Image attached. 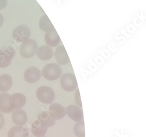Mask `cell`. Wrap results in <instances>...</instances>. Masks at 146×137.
<instances>
[{
    "instance_id": "4fadbf2b",
    "label": "cell",
    "mask_w": 146,
    "mask_h": 137,
    "mask_svg": "<svg viewBox=\"0 0 146 137\" xmlns=\"http://www.w3.org/2000/svg\"><path fill=\"white\" fill-rule=\"evenodd\" d=\"M31 131L36 137H43L46 135L47 128L43 125L39 119H37L32 124Z\"/></svg>"
},
{
    "instance_id": "484cf974",
    "label": "cell",
    "mask_w": 146,
    "mask_h": 137,
    "mask_svg": "<svg viewBox=\"0 0 146 137\" xmlns=\"http://www.w3.org/2000/svg\"><path fill=\"white\" fill-rule=\"evenodd\" d=\"M43 137H44V136H43Z\"/></svg>"
},
{
    "instance_id": "9c48e42d",
    "label": "cell",
    "mask_w": 146,
    "mask_h": 137,
    "mask_svg": "<svg viewBox=\"0 0 146 137\" xmlns=\"http://www.w3.org/2000/svg\"><path fill=\"white\" fill-rule=\"evenodd\" d=\"M65 110L66 113L72 120L78 122L83 119V111L81 108L78 106L73 105H69L65 109Z\"/></svg>"
},
{
    "instance_id": "7a4b0ae2",
    "label": "cell",
    "mask_w": 146,
    "mask_h": 137,
    "mask_svg": "<svg viewBox=\"0 0 146 137\" xmlns=\"http://www.w3.org/2000/svg\"><path fill=\"white\" fill-rule=\"evenodd\" d=\"M42 75L48 81H55L60 78L62 75V71L60 65L51 63L46 65L42 70Z\"/></svg>"
},
{
    "instance_id": "7402d4cb",
    "label": "cell",
    "mask_w": 146,
    "mask_h": 137,
    "mask_svg": "<svg viewBox=\"0 0 146 137\" xmlns=\"http://www.w3.org/2000/svg\"><path fill=\"white\" fill-rule=\"evenodd\" d=\"M75 100L76 102L77 105H78V107L80 108L82 107V103L81 101V98H80V92L79 90L78 89L76 93V96H75Z\"/></svg>"
},
{
    "instance_id": "3957f363",
    "label": "cell",
    "mask_w": 146,
    "mask_h": 137,
    "mask_svg": "<svg viewBox=\"0 0 146 137\" xmlns=\"http://www.w3.org/2000/svg\"><path fill=\"white\" fill-rule=\"evenodd\" d=\"M38 48V45L33 39H28L21 44L20 47V54L25 58H29L35 56Z\"/></svg>"
},
{
    "instance_id": "d4e9b609",
    "label": "cell",
    "mask_w": 146,
    "mask_h": 137,
    "mask_svg": "<svg viewBox=\"0 0 146 137\" xmlns=\"http://www.w3.org/2000/svg\"><path fill=\"white\" fill-rule=\"evenodd\" d=\"M4 21V17L1 14H0V28H1V26L3 25Z\"/></svg>"
},
{
    "instance_id": "52a82bcc",
    "label": "cell",
    "mask_w": 146,
    "mask_h": 137,
    "mask_svg": "<svg viewBox=\"0 0 146 137\" xmlns=\"http://www.w3.org/2000/svg\"><path fill=\"white\" fill-rule=\"evenodd\" d=\"M42 76V72L39 69L35 67H29L24 72L25 80L29 83H33L39 80Z\"/></svg>"
},
{
    "instance_id": "5b68a950",
    "label": "cell",
    "mask_w": 146,
    "mask_h": 137,
    "mask_svg": "<svg viewBox=\"0 0 146 137\" xmlns=\"http://www.w3.org/2000/svg\"><path fill=\"white\" fill-rule=\"evenodd\" d=\"M15 55V50L11 46L0 49V68H5L9 66Z\"/></svg>"
},
{
    "instance_id": "277c9868",
    "label": "cell",
    "mask_w": 146,
    "mask_h": 137,
    "mask_svg": "<svg viewBox=\"0 0 146 137\" xmlns=\"http://www.w3.org/2000/svg\"><path fill=\"white\" fill-rule=\"evenodd\" d=\"M60 84L62 88L67 92H73L77 88V82L74 74L66 73L60 77Z\"/></svg>"
},
{
    "instance_id": "d6986e66",
    "label": "cell",
    "mask_w": 146,
    "mask_h": 137,
    "mask_svg": "<svg viewBox=\"0 0 146 137\" xmlns=\"http://www.w3.org/2000/svg\"><path fill=\"white\" fill-rule=\"evenodd\" d=\"M38 119L47 128L53 126L56 121L52 118L48 111H43L40 113L38 116Z\"/></svg>"
},
{
    "instance_id": "44dd1931",
    "label": "cell",
    "mask_w": 146,
    "mask_h": 137,
    "mask_svg": "<svg viewBox=\"0 0 146 137\" xmlns=\"http://www.w3.org/2000/svg\"><path fill=\"white\" fill-rule=\"evenodd\" d=\"M74 132L78 137H85V127L84 121L81 120L75 124Z\"/></svg>"
},
{
    "instance_id": "ffe728a7",
    "label": "cell",
    "mask_w": 146,
    "mask_h": 137,
    "mask_svg": "<svg viewBox=\"0 0 146 137\" xmlns=\"http://www.w3.org/2000/svg\"><path fill=\"white\" fill-rule=\"evenodd\" d=\"M39 28L42 30L46 32L55 29L50 20L46 15H44L41 17L39 21Z\"/></svg>"
},
{
    "instance_id": "ac0fdd59",
    "label": "cell",
    "mask_w": 146,
    "mask_h": 137,
    "mask_svg": "<svg viewBox=\"0 0 146 137\" xmlns=\"http://www.w3.org/2000/svg\"><path fill=\"white\" fill-rule=\"evenodd\" d=\"M29 130L21 127H12L8 133V137H29Z\"/></svg>"
},
{
    "instance_id": "ba28073f",
    "label": "cell",
    "mask_w": 146,
    "mask_h": 137,
    "mask_svg": "<svg viewBox=\"0 0 146 137\" xmlns=\"http://www.w3.org/2000/svg\"><path fill=\"white\" fill-rule=\"evenodd\" d=\"M48 113L53 119L58 120L62 119L66 116L65 108L59 103H52L48 108Z\"/></svg>"
},
{
    "instance_id": "5bb4252c",
    "label": "cell",
    "mask_w": 146,
    "mask_h": 137,
    "mask_svg": "<svg viewBox=\"0 0 146 137\" xmlns=\"http://www.w3.org/2000/svg\"><path fill=\"white\" fill-rule=\"evenodd\" d=\"M10 95L7 93L0 94V111L4 113H9L14 109L9 103Z\"/></svg>"
},
{
    "instance_id": "8fae6325",
    "label": "cell",
    "mask_w": 146,
    "mask_h": 137,
    "mask_svg": "<svg viewBox=\"0 0 146 137\" xmlns=\"http://www.w3.org/2000/svg\"><path fill=\"white\" fill-rule=\"evenodd\" d=\"M12 118L15 124L18 127H21L27 122L28 116L26 112L22 109H17L14 110L12 114Z\"/></svg>"
},
{
    "instance_id": "cb8c5ba5",
    "label": "cell",
    "mask_w": 146,
    "mask_h": 137,
    "mask_svg": "<svg viewBox=\"0 0 146 137\" xmlns=\"http://www.w3.org/2000/svg\"><path fill=\"white\" fill-rule=\"evenodd\" d=\"M5 124V119L4 117V116L2 114V113L0 112V130H1Z\"/></svg>"
},
{
    "instance_id": "603a6c76",
    "label": "cell",
    "mask_w": 146,
    "mask_h": 137,
    "mask_svg": "<svg viewBox=\"0 0 146 137\" xmlns=\"http://www.w3.org/2000/svg\"><path fill=\"white\" fill-rule=\"evenodd\" d=\"M8 4L7 0H0V11L4 9Z\"/></svg>"
},
{
    "instance_id": "9a60e30c",
    "label": "cell",
    "mask_w": 146,
    "mask_h": 137,
    "mask_svg": "<svg viewBox=\"0 0 146 137\" xmlns=\"http://www.w3.org/2000/svg\"><path fill=\"white\" fill-rule=\"evenodd\" d=\"M44 40L47 46L50 47H56L60 42V36L56 29L46 32L44 36Z\"/></svg>"
},
{
    "instance_id": "6da1fadb",
    "label": "cell",
    "mask_w": 146,
    "mask_h": 137,
    "mask_svg": "<svg viewBox=\"0 0 146 137\" xmlns=\"http://www.w3.org/2000/svg\"><path fill=\"white\" fill-rule=\"evenodd\" d=\"M38 100L44 104L52 103L55 99V92L49 86H42L39 87L36 93Z\"/></svg>"
},
{
    "instance_id": "30bf717a",
    "label": "cell",
    "mask_w": 146,
    "mask_h": 137,
    "mask_svg": "<svg viewBox=\"0 0 146 137\" xmlns=\"http://www.w3.org/2000/svg\"><path fill=\"white\" fill-rule=\"evenodd\" d=\"M26 102V97L22 93H16L13 95H10L9 103L14 110L22 108L25 105Z\"/></svg>"
},
{
    "instance_id": "2e32d148",
    "label": "cell",
    "mask_w": 146,
    "mask_h": 137,
    "mask_svg": "<svg viewBox=\"0 0 146 137\" xmlns=\"http://www.w3.org/2000/svg\"><path fill=\"white\" fill-rule=\"evenodd\" d=\"M38 57L42 61H47L50 60L53 56V51L52 48L48 46H42L38 48Z\"/></svg>"
},
{
    "instance_id": "7c38bea8",
    "label": "cell",
    "mask_w": 146,
    "mask_h": 137,
    "mask_svg": "<svg viewBox=\"0 0 146 137\" xmlns=\"http://www.w3.org/2000/svg\"><path fill=\"white\" fill-rule=\"evenodd\" d=\"M55 57L58 65H66L70 62L67 53L63 46H58L56 49Z\"/></svg>"
},
{
    "instance_id": "e0dca14e",
    "label": "cell",
    "mask_w": 146,
    "mask_h": 137,
    "mask_svg": "<svg viewBox=\"0 0 146 137\" xmlns=\"http://www.w3.org/2000/svg\"><path fill=\"white\" fill-rule=\"evenodd\" d=\"M13 78L9 74L5 73L0 76V92H7L13 85Z\"/></svg>"
},
{
    "instance_id": "8992f818",
    "label": "cell",
    "mask_w": 146,
    "mask_h": 137,
    "mask_svg": "<svg viewBox=\"0 0 146 137\" xmlns=\"http://www.w3.org/2000/svg\"><path fill=\"white\" fill-rule=\"evenodd\" d=\"M31 30L26 25H20L15 28L13 36L17 42H24L29 39L31 36Z\"/></svg>"
}]
</instances>
